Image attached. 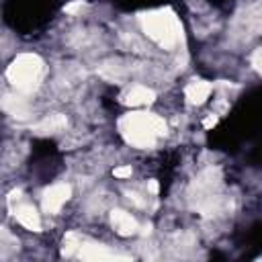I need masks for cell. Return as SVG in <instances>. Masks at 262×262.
<instances>
[{"instance_id":"obj_1","label":"cell","mask_w":262,"mask_h":262,"mask_svg":"<svg viewBox=\"0 0 262 262\" xmlns=\"http://www.w3.org/2000/svg\"><path fill=\"white\" fill-rule=\"evenodd\" d=\"M41 66H39V59L33 57V55H23L18 57L10 70H8V76L12 80V84L20 90H31L35 80H37V74H39Z\"/></svg>"},{"instance_id":"obj_2","label":"cell","mask_w":262,"mask_h":262,"mask_svg":"<svg viewBox=\"0 0 262 262\" xmlns=\"http://www.w3.org/2000/svg\"><path fill=\"white\" fill-rule=\"evenodd\" d=\"M129 141H133L135 145H151L154 137L158 133V121L156 119H147V117H129Z\"/></svg>"},{"instance_id":"obj_3","label":"cell","mask_w":262,"mask_h":262,"mask_svg":"<svg viewBox=\"0 0 262 262\" xmlns=\"http://www.w3.org/2000/svg\"><path fill=\"white\" fill-rule=\"evenodd\" d=\"M145 29L149 31L151 37H156L160 43H172L176 39V29H174V20L170 16L164 14H151L145 23Z\"/></svg>"},{"instance_id":"obj_4","label":"cell","mask_w":262,"mask_h":262,"mask_svg":"<svg viewBox=\"0 0 262 262\" xmlns=\"http://www.w3.org/2000/svg\"><path fill=\"white\" fill-rule=\"evenodd\" d=\"M70 196V188L66 184H57V186H51L45 196H43V209L49 211V213H55L61 209V205L68 201Z\"/></svg>"},{"instance_id":"obj_5","label":"cell","mask_w":262,"mask_h":262,"mask_svg":"<svg viewBox=\"0 0 262 262\" xmlns=\"http://www.w3.org/2000/svg\"><path fill=\"white\" fill-rule=\"evenodd\" d=\"M113 225H115V229H117L121 235H131V233H135V229H137L135 219H133L131 215H127L125 211H115V213H113Z\"/></svg>"},{"instance_id":"obj_6","label":"cell","mask_w":262,"mask_h":262,"mask_svg":"<svg viewBox=\"0 0 262 262\" xmlns=\"http://www.w3.org/2000/svg\"><path fill=\"white\" fill-rule=\"evenodd\" d=\"M16 219L27 227V229H33V231H39L41 227V221H39V215L35 213L33 207L25 205V207H18L16 209Z\"/></svg>"},{"instance_id":"obj_7","label":"cell","mask_w":262,"mask_h":262,"mask_svg":"<svg viewBox=\"0 0 262 262\" xmlns=\"http://www.w3.org/2000/svg\"><path fill=\"white\" fill-rule=\"evenodd\" d=\"M209 90H211L209 84H205V82H192V84L186 88V96H188L190 102H203V100L207 98Z\"/></svg>"},{"instance_id":"obj_8","label":"cell","mask_w":262,"mask_h":262,"mask_svg":"<svg viewBox=\"0 0 262 262\" xmlns=\"http://www.w3.org/2000/svg\"><path fill=\"white\" fill-rule=\"evenodd\" d=\"M63 125H66V119H63V117H59V115H51L49 119H45V121H41V123L37 125V131H43V133H53V131L61 129Z\"/></svg>"},{"instance_id":"obj_9","label":"cell","mask_w":262,"mask_h":262,"mask_svg":"<svg viewBox=\"0 0 262 262\" xmlns=\"http://www.w3.org/2000/svg\"><path fill=\"white\" fill-rule=\"evenodd\" d=\"M154 98V94L147 90V88H133L129 94H127V100L133 102V104H143V102H149Z\"/></svg>"},{"instance_id":"obj_10","label":"cell","mask_w":262,"mask_h":262,"mask_svg":"<svg viewBox=\"0 0 262 262\" xmlns=\"http://www.w3.org/2000/svg\"><path fill=\"white\" fill-rule=\"evenodd\" d=\"M131 174V168L127 166V168H117L115 170V176H119V178H125V176H129Z\"/></svg>"}]
</instances>
